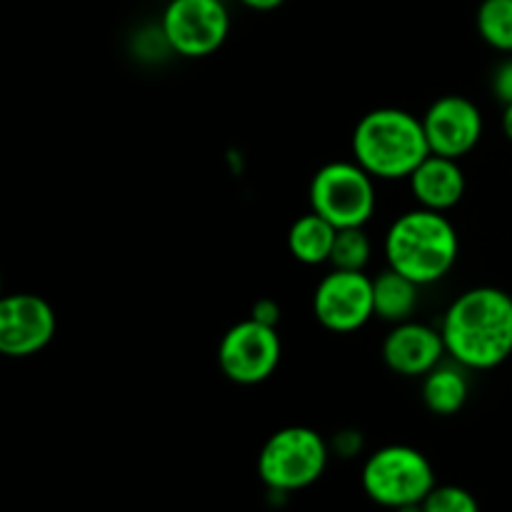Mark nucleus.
<instances>
[{"instance_id":"obj_21","label":"nucleus","mask_w":512,"mask_h":512,"mask_svg":"<svg viewBox=\"0 0 512 512\" xmlns=\"http://www.w3.org/2000/svg\"><path fill=\"white\" fill-rule=\"evenodd\" d=\"M330 450H335L340 458H355V455L363 450V435H360L358 430H340V433L335 435Z\"/></svg>"},{"instance_id":"obj_14","label":"nucleus","mask_w":512,"mask_h":512,"mask_svg":"<svg viewBox=\"0 0 512 512\" xmlns=\"http://www.w3.org/2000/svg\"><path fill=\"white\" fill-rule=\"evenodd\" d=\"M420 288H423V285L405 278L398 270L385 268L378 278H373L375 318L393 325L413 320L420 303Z\"/></svg>"},{"instance_id":"obj_12","label":"nucleus","mask_w":512,"mask_h":512,"mask_svg":"<svg viewBox=\"0 0 512 512\" xmlns=\"http://www.w3.org/2000/svg\"><path fill=\"white\" fill-rule=\"evenodd\" d=\"M445 343L440 330L418 320L393 325L383 340V360L393 373L405 378H425L445 358Z\"/></svg>"},{"instance_id":"obj_7","label":"nucleus","mask_w":512,"mask_h":512,"mask_svg":"<svg viewBox=\"0 0 512 512\" xmlns=\"http://www.w3.org/2000/svg\"><path fill=\"white\" fill-rule=\"evenodd\" d=\"M170 50L183 58H205L220 50L230 33L223 0H170L160 18Z\"/></svg>"},{"instance_id":"obj_5","label":"nucleus","mask_w":512,"mask_h":512,"mask_svg":"<svg viewBox=\"0 0 512 512\" xmlns=\"http://www.w3.org/2000/svg\"><path fill=\"white\" fill-rule=\"evenodd\" d=\"M365 495L388 510L420 505L435 488V470L430 460L410 445H385L375 450L360 473Z\"/></svg>"},{"instance_id":"obj_6","label":"nucleus","mask_w":512,"mask_h":512,"mask_svg":"<svg viewBox=\"0 0 512 512\" xmlns=\"http://www.w3.org/2000/svg\"><path fill=\"white\" fill-rule=\"evenodd\" d=\"M310 210L335 228H365L375 213V178L355 160H333L310 180Z\"/></svg>"},{"instance_id":"obj_17","label":"nucleus","mask_w":512,"mask_h":512,"mask_svg":"<svg viewBox=\"0 0 512 512\" xmlns=\"http://www.w3.org/2000/svg\"><path fill=\"white\" fill-rule=\"evenodd\" d=\"M475 23L490 48L512 53V0H483Z\"/></svg>"},{"instance_id":"obj_23","label":"nucleus","mask_w":512,"mask_h":512,"mask_svg":"<svg viewBox=\"0 0 512 512\" xmlns=\"http://www.w3.org/2000/svg\"><path fill=\"white\" fill-rule=\"evenodd\" d=\"M240 3L245 5V8H250V10H275V8H280V5L285 3V0H240Z\"/></svg>"},{"instance_id":"obj_19","label":"nucleus","mask_w":512,"mask_h":512,"mask_svg":"<svg viewBox=\"0 0 512 512\" xmlns=\"http://www.w3.org/2000/svg\"><path fill=\"white\" fill-rule=\"evenodd\" d=\"M420 508L423 512H480L475 495L460 485H435Z\"/></svg>"},{"instance_id":"obj_8","label":"nucleus","mask_w":512,"mask_h":512,"mask_svg":"<svg viewBox=\"0 0 512 512\" xmlns=\"http://www.w3.org/2000/svg\"><path fill=\"white\" fill-rule=\"evenodd\" d=\"M283 345L278 328L248 318L233 325L218 345V365L228 380L238 385H258L280 365Z\"/></svg>"},{"instance_id":"obj_9","label":"nucleus","mask_w":512,"mask_h":512,"mask_svg":"<svg viewBox=\"0 0 512 512\" xmlns=\"http://www.w3.org/2000/svg\"><path fill=\"white\" fill-rule=\"evenodd\" d=\"M313 315L330 333H355L375 318L373 278L365 270L333 268L313 293Z\"/></svg>"},{"instance_id":"obj_1","label":"nucleus","mask_w":512,"mask_h":512,"mask_svg":"<svg viewBox=\"0 0 512 512\" xmlns=\"http://www.w3.org/2000/svg\"><path fill=\"white\" fill-rule=\"evenodd\" d=\"M445 353L465 370H493L512 355V295L493 285L465 290L440 323Z\"/></svg>"},{"instance_id":"obj_18","label":"nucleus","mask_w":512,"mask_h":512,"mask_svg":"<svg viewBox=\"0 0 512 512\" xmlns=\"http://www.w3.org/2000/svg\"><path fill=\"white\" fill-rule=\"evenodd\" d=\"M370 255H373V243L363 228H340L330 253V265L338 270H365Z\"/></svg>"},{"instance_id":"obj_13","label":"nucleus","mask_w":512,"mask_h":512,"mask_svg":"<svg viewBox=\"0 0 512 512\" xmlns=\"http://www.w3.org/2000/svg\"><path fill=\"white\" fill-rule=\"evenodd\" d=\"M410 193L420 208L448 213L463 200L465 173L460 160L430 153L408 178Z\"/></svg>"},{"instance_id":"obj_22","label":"nucleus","mask_w":512,"mask_h":512,"mask_svg":"<svg viewBox=\"0 0 512 512\" xmlns=\"http://www.w3.org/2000/svg\"><path fill=\"white\" fill-rule=\"evenodd\" d=\"M250 318L258 320V323H263V325H273L275 328L280 320V305L270 298L258 300V303L253 305V313H250Z\"/></svg>"},{"instance_id":"obj_2","label":"nucleus","mask_w":512,"mask_h":512,"mask_svg":"<svg viewBox=\"0 0 512 512\" xmlns=\"http://www.w3.org/2000/svg\"><path fill=\"white\" fill-rule=\"evenodd\" d=\"M353 160L375 180H408L430 155L423 118L403 108H375L353 130Z\"/></svg>"},{"instance_id":"obj_16","label":"nucleus","mask_w":512,"mask_h":512,"mask_svg":"<svg viewBox=\"0 0 512 512\" xmlns=\"http://www.w3.org/2000/svg\"><path fill=\"white\" fill-rule=\"evenodd\" d=\"M335 235L338 228L318 213H305L290 225L288 230V250L298 263L303 265H323L330 263Z\"/></svg>"},{"instance_id":"obj_3","label":"nucleus","mask_w":512,"mask_h":512,"mask_svg":"<svg viewBox=\"0 0 512 512\" xmlns=\"http://www.w3.org/2000/svg\"><path fill=\"white\" fill-rule=\"evenodd\" d=\"M460 240L445 213L415 208L398 215L385 233L388 268L418 285H433L453 270Z\"/></svg>"},{"instance_id":"obj_10","label":"nucleus","mask_w":512,"mask_h":512,"mask_svg":"<svg viewBox=\"0 0 512 512\" xmlns=\"http://www.w3.org/2000/svg\"><path fill=\"white\" fill-rule=\"evenodd\" d=\"M55 328V310L40 295L13 293L0 303V353L8 358H30L48 348Z\"/></svg>"},{"instance_id":"obj_11","label":"nucleus","mask_w":512,"mask_h":512,"mask_svg":"<svg viewBox=\"0 0 512 512\" xmlns=\"http://www.w3.org/2000/svg\"><path fill=\"white\" fill-rule=\"evenodd\" d=\"M430 153L460 160L483 135V113L465 95H443L423 115Z\"/></svg>"},{"instance_id":"obj_24","label":"nucleus","mask_w":512,"mask_h":512,"mask_svg":"<svg viewBox=\"0 0 512 512\" xmlns=\"http://www.w3.org/2000/svg\"><path fill=\"white\" fill-rule=\"evenodd\" d=\"M503 133L508 135V140L512 143V103L503 108Z\"/></svg>"},{"instance_id":"obj_20","label":"nucleus","mask_w":512,"mask_h":512,"mask_svg":"<svg viewBox=\"0 0 512 512\" xmlns=\"http://www.w3.org/2000/svg\"><path fill=\"white\" fill-rule=\"evenodd\" d=\"M493 93L503 105L512 103V58L503 60L493 73Z\"/></svg>"},{"instance_id":"obj_4","label":"nucleus","mask_w":512,"mask_h":512,"mask_svg":"<svg viewBox=\"0 0 512 512\" xmlns=\"http://www.w3.org/2000/svg\"><path fill=\"white\" fill-rule=\"evenodd\" d=\"M328 460L330 445L318 430L290 425L265 440L258 455V475L270 493H298L323 478Z\"/></svg>"},{"instance_id":"obj_15","label":"nucleus","mask_w":512,"mask_h":512,"mask_svg":"<svg viewBox=\"0 0 512 512\" xmlns=\"http://www.w3.org/2000/svg\"><path fill=\"white\" fill-rule=\"evenodd\" d=\"M423 403L425 408L430 410L433 415H448L460 413L468 403L470 395V383L468 375H465L463 365L453 363H440L438 368L430 370L428 375L423 378Z\"/></svg>"}]
</instances>
